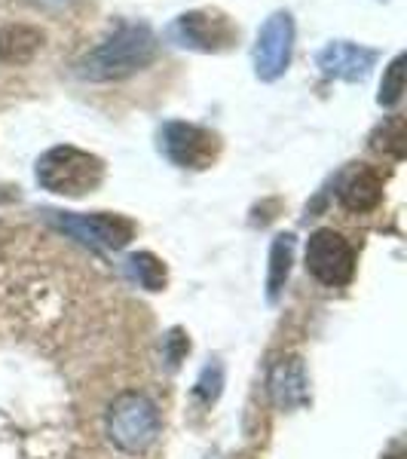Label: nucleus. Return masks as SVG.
<instances>
[{"label":"nucleus","instance_id":"39448f33","mask_svg":"<svg viewBox=\"0 0 407 459\" xmlns=\"http://www.w3.org/2000/svg\"><path fill=\"white\" fill-rule=\"evenodd\" d=\"M47 224H53L58 233H68L74 239H80L89 248H126L135 236V224L123 214H77V212H43Z\"/></svg>","mask_w":407,"mask_h":459},{"label":"nucleus","instance_id":"423d86ee","mask_svg":"<svg viewBox=\"0 0 407 459\" xmlns=\"http://www.w3.org/2000/svg\"><path fill=\"white\" fill-rule=\"evenodd\" d=\"M160 151L172 166L203 172L221 157V138L218 132L205 129V126L172 120L160 129Z\"/></svg>","mask_w":407,"mask_h":459},{"label":"nucleus","instance_id":"20e7f679","mask_svg":"<svg viewBox=\"0 0 407 459\" xmlns=\"http://www.w3.org/2000/svg\"><path fill=\"white\" fill-rule=\"evenodd\" d=\"M169 40L194 53H224L239 40L236 22L221 10H190L169 25Z\"/></svg>","mask_w":407,"mask_h":459},{"label":"nucleus","instance_id":"6e6552de","mask_svg":"<svg viewBox=\"0 0 407 459\" xmlns=\"http://www.w3.org/2000/svg\"><path fill=\"white\" fill-rule=\"evenodd\" d=\"M294 53V19L291 13L279 10L261 25L255 43V74L264 83H276L288 71Z\"/></svg>","mask_w":407,"mask_h":459},{"label":"nucleus","instance_id":"a211bd4d","mask_svg":"<svg viewBox=\"0 0 407 459\" xmlns=\"http://www.w3.org/2000/svg\"><path fill=\"white\" fill-rule=\"evenodd\" d=\"M162 350H166V368H169V371H178L181 359L190 352V340L184 337L181 328H175V331H169L166 340H162Z\"/></svg>","mask_w":407,"mask_h":459},{"label":"nucleus","instance_id":"ddd939ff","mask_svg":"<svg viewBox=\"0 0 407 459\" xmlns=\"http://www.w3.org/2000/svg\"><path fill=\"white\" fill-rule=\"evenodd\" d=\"M291 264H294V236L291 233H279L270 246V273H266V300L276 303L279 294L291 276Z\"/></svg>","mask_w":407,"mask_h":459},{"label":"nucleus","instance_id":"7ed1b4c3","mask_svg":"<svg viewBox=\"0 0 407 459\" xmlns=\"http://www.w3.org/2000/svg\"><path fill=\"white\" fill-rule=\"evenodd\" d=\"M160 411L144 392H123L108 411V438L123 454H144L160 435Z\"/></svg>","mask_w":407,"mask_h":459},{"label":"nucleus","instance_id":"f8f14e48","mask_svg":"<svg viewBox=\"0 0 407 459\" xmlns=\"http://www.w3.org/2000/svg\"><path fill=\"white\" fill-rule=\"evenodd\" d=\"M383 199V178L374 169H359L340 184V203L355 214L374 212Z\"/></svg>","mask_w":407,"mask_h":459},{"label":"nucleus","instance_id":"1a4fd4ad","mask_svg":"<svg viewBox=\"0 0 407 459\" xmlns=\"http://www.w3.org/2000/svg\"><path fill=\"white\" fill-rule=\"evenodd\" d=\"M380 62V53L371 47L350 40H331L316 53V68L328 80H346V83H361L371 77V71Z\"/></svg>","mask_w":407,"mask_h":459},{"label":"nucleus","instance_id":"dca6fc26","mask_svg":"<svg viewBox=\"0 0 407 459\" xmlns=\"http://www.w3.org/2000/svg\"><path fill=\"white\" fill-rule=\"evenodd\" d=\"M404 92V53H398L389 62L386 74H383V83H380V95H377V105L380 108H395L402 101Z\"/></svg>","mask_w":407,"mask_h":459},{"label":"nucleus","instance_id":"9d476101","mask_svg":"<svg viewBox=\"0 0 407 459\" xmlns=\"http://www.w3.org/2000/svg\"><path fill=\"white\" fill-rule=\"evenodd\" d=\"M266 386H270L273 404L282 413L298 411L309 402V380H307V368L303 359L298 355H282L279 361H273L270 377H266Z\"/></svg>","mask_w":407,"mask_h":459},{"label":"nucleus","instance_id":"0eeeda50","mask_svg":"<svg viewBox=\"0 0 407 459\" xmlns=\"http://www.w3.org/2000/svg\"><path fill=\"white\" fill-rule=\"evenodd\" d=\"M307 270L309 276L319 279L328 288H340L350 282L355 273V251L346 242V236L331 227L316 230L307 239Z\"/></svg>","mask_w":407,"mask_h":459},{"label":"nucleus","instance_id":"9b49d317","mask_svg":"<svg viewBox=\"0 0 407 459\" xmlns=\"http://www.w3.org/2000/svg\"><path fill=\"white\" fill-rule=\"evenodd\" d=\"M47 34L34 25H4L0 28V65H22L34 62V56L43 49Z\"/></svg>","mask_w":407,"mask_h":459},{"label":"nucleus","instance_id":"4468645a","mask_svg":"<svg viewBox=\"0 0 407 459\" xmlns=\"http://www.w3.org/2000/svg\"><path fill=\"white\" fill-rule=\"evenodd\" d=\"M404 144H407V129H404V120L398 114L386 117V120L377 126L374 135H371L374 151L389 153V157H395V160H404V153H407Z\"/></svg>","mask_w":407,"mask_h":459},{"label":"nucleus","instance_id":"f257e3e1","mask_svg":"<svg viewBox=\"0 0 407 459\" xmlns=\"http://www.w3.org/2000/svg\"><path fill=\"white\" fill-rule=\"evenodd\" d=\"M157 49V34L147 25H120L74 65V74L86 83H117V80L151 68Z\"/></svg>","mask_w":407,"mask_h":459},{"label":"nucleus","instance_id":"2eb2a0df","mask_svg":"<svg viewBox=\"0 0 407 459\" xmlns=\"http://www.w3.org/2000/svg\"><path fill=\"white\" fill-rule=\"evenodd\" d=\"M126 264H129L132 276L138 279V285L147 288V291H162V288H166V266H162L157 255L138 251V255H132Z\"/></svg>","mask_w":407,"mask_h":459},{"label":"nucleus","instance_id":"f03ea898","mask_svg":"<svg viewBox=\"0 0 407 459\" xmlns=\"http://www.w3.org/2000/svg\"><path fill=\"white\" fill-rule=\"evenodd\" d=\"M34 178L43 190L56 196L80 199L101 187L105 181V160L71 144L49 147L34 166Z\"/></svg>","mask_w":407,"mask_h":459},{"label":"nucleus","instance_id":"f3484780","mask_svg":"<svg viewBox=\"0 0 407 459\" xmlns=\"http://www.w3.org/2000/svg\"><path fill=\"white\" fill-rule=\"evenodd\" d=\"M221 389H224V365H221V361H209V365L199 371L194 392L203 404H212L221 398Z\"/></svg>","mask_w":407,"mask_h":459}]
</instances>
